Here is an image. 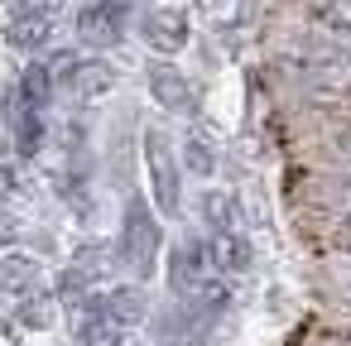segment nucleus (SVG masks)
Listing matches in <instances>:
<instances>
[{
    "instance_id": "nucleus-1",
    "label": "nucleus",
    "mask_w": 351,
    "mask_h": 346,
    "mask_svg": "<svg viewBox=\"0 0 351 346\" xmlns=\"http://www.w3.org/2000/svg\"><path fill=\"white\" fill-rule=\"evenodd\" d=\"M169 284H173V293H183L193 303L221 308V298H226V288L212 279V245H202V240L173 245V255H169Z\"/></svg>"
},
{
    "instance_id": "nucleus-2",
    "label": "nucleus",
    "mask_w": 351,
    "mask_h": 346,
    "mask_svg": "<svg viewBox=\"0 0 351 346\" xmlns=\"http://www.w3.org/2000/svg\"><path fill=\"white\" fill-rule=\"evenodd\" d=\"M154 255H159V226H154V217H149L145 202H130L125 231H121V260H125L135 274H149Z\"/></svg>"
},
{
    "instance_id": "nucleus-3",
    "label": "nucleus",
    "mask_w": 351,
    "mask_h": 346,
    "mask_svg": "<svg viewBox=\"0 0 351 346\" xmlns=\"http://www.w3.org/2000/svg\"><path fill=\"white\" fill-rule=\"evenodd\" d=\"M77 34H82V44L106 49V44H116L125 34V10L116 0H92V5L77 15Z\"/></svg>"
},
{
    "instance_id": "nucleus-4",
    "label": "nucleus",
    "mask_w": 351,
    "mask_h": 346,
    "mask_svg": "<svg viewBox=\"0 0 351 346\" xmlns=\"http://www.w3.org/2000/svg\"><path fill=\"white\" fill-rule=\"evenodd\" d=\"M145 154H149V178H154V197L164 212H178V169H173V154H169V140L159 130L145 135Z\"/></svg>"
},
{
    "instance_id": "nucleus-5",
    "label": "nucleus",
    "mask_w": 351,
    "mask_h": 346,
    "mask_svg": "<svg viewBox=\"0 0 351 346\" xmlns=\"http://www.w3.org/2000/svg\"><path fill=\"white\" fill-rule=\"evenodd\" d=\"M145 39L159 49V53H173L188 44V15L183 10H154L149 25H145Z\"/></svg>"
},
{
    "instance_id": "nucleus-6",
    "label": "nucleus",
    "mask_w": 351,
    "mask_h": 346,
    "mask_svg": "<svg viewBox=\"0 0 351 346\" xmlns=\"http://www.w3.org/2000/svg\"><path fill=\"white\" fill-rule=\"evenodd\" d=\"M149 87H154V97H159L169 111H188V87H183V77H178L173 68H154V73H149Z\"/></svg>"
},
{
    "instance_id": "nucleus-7",
    "label": "nucleus",
    "mask_w": 351,
    "mask_h": 346,
    "mask_svg": "<svg viewBox=\"0 0 351 346\" xmlns=\"http://www.w3.org/2000/svg\"><path fill=\"white\" fill-rule=\"evenodd\" d=\"M49 39V20H20L15 29H10V44H20V49H34V44H44Z\"/></svg>"
},
{
    "instance_id": "nucleus-8",
    "label": "nucleus",
    "mask_w": 351,
    "mask_h": 346,
    "mask_svg": "<svg viewBox=\"0 0 351 346\" xmlns=\"http://www.w3.org/2000/svg\"><path fill=\"white\" fill-rule=\"evenodd\" d=\"M140 308H145V303H140V293H135V288L111 293V317H116V322H121V317H140Z\"/></svg>"
},
{
    "instance_id": "nucleus-9",
    "label": "nucleus",
    "mask_w": 351,
    "mask_h": 346,
    "mask_svg": "<svg viewBox=\"0 0 351 346\" xmlns=\"http://www.w3.org/2000/svg\"><path fill=\"white\" fill-rule=\"evenodd\" d=\"M188 159H193V169H197V173H207V169H212V159H207V149H202L197 140L188 145Z\"/></svg>"
},
{
    "instance_id": "nucleus-10",
    "label": "nucleus",
    "mask_w": 351,
    "mask_h": 346,
    "mask_svg": "<svg viewBox=\"0 0 351 346\" xmlns=\"http://www.w3.org/2000/svg\"><path fill=\"white\" fill-rule=\"evenodd\" d=\"M0 188H10V173H0Z\"/></svg>"
},
{
    "instance_id": "nucleus-11",
    "label": "nucleus",
    "mask_w": 351,
    "mask_h": 346,
    "mask_svg": "<svg viewBox=\"0 0 351 346\" xmlns=\"http://www.w3.org/2000/svg\"><path fill=\"white\" fill-rule=\"evenodd\" d=\"M346 288H351V279H346Z\"/></svg>"
}]
</instances>
